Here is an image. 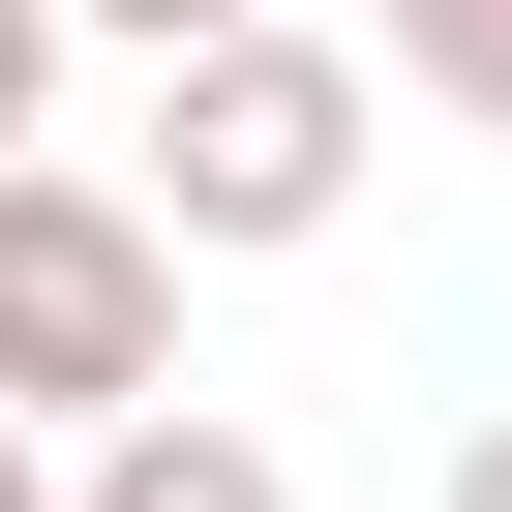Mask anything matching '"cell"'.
Segmentation results:
<instances>
[{
    "label": "cell",
    "mask_w": 512,
    "mask_h": 512,
    "mask_svg": "<svg viewBox=\"0 0 512 512\" xmlns=\"http://www.w3.org/2000/svg\"><path fill=\"white\" fill-rule=\"evenodd\" d=\"M362 151H392V61L272 0V31L151 61V151H121V211L181 241V272H272V241H332V211H362Z\"/></svg>",
    "instance_id": "6da1fadb"
},
{
    "label": "cell",
    "mask_w": 512,
    "mask_h": 512,
    "mask_svg": "<svg viewBox=\"0 0 512 512\" xmlns=\"http://www.w3.org/2000/svg\"><path fill=\"white\" fill-rule=\"evenodd\" d=\"M151 392H181V241H151L91 151H0V422L91 452V422H151Z\"/></svg>",
    "instance_id": "7a4b0ae2"
},
{
    "label": "cell",
    "mask_w": 512,
    "mask_h": 512,
    "mask_svg": "<svg viewBox=\"0 0 512 512\" xmlns=\"http://www.w3.org/2000/svg\"><path fill=\"white\" fill-rule=\"evenodd\" d=\"M61 512H302V452H272V422H211V392H151V422L61 452Z\"/></svg>",
    "instance_id": "3957f363"
},
{
    "label": "cell",
    "mask_w": 512,
    "mask_h": 512,
    "mask_svg": "<svg viewBox=\"0 0 512 512\" xmlns=\"http://www.w3.org/2000/svg\"><path fill=\"white\" fill-rule=\"evenodd\" d=\"M362 61H392L422 121H512V0H362Z\"/></svg>",
    "instance_id": "277c9868"
},
{
    "label": "cell",
    "mask_w": 512,
    "mask_h": 512,
    "mask_svg": "<svg viewBox=\"0 0 512 512\" xmlns=\"http://www.w3.org/2000/svg\"><path fill=\"white\" fill-rule=\"evenodd\" d=\"M61 31H121V61H211V31H272V0H61Z\"/></svg>",
    "instance_id": "5b68a950"
},
{
    "label": "cell",
    "mask_w": 512,
    "mask_h": 512,
    "mask_svg": "<svg viewBox=\"0 0 512 512\" xmlns=\"http://www.w3.org/2000/svg\"><path fill=\"white\" fill-rule=\"evenodd\" d=\"M0 151H61V0H0Z\"/></svg>",
    "instance_id": "8992f818"
},
{
    "label": "cell",
    "mask_w": 512,
    "mask_h": 512,
    "mask_svg": "<svg viewBox=\"0 0 512 512\" xmlns=\"http://www.w3.org/2000/svg\"><path fill=\"white\" fill-rule=\"evenodd\" d=\"M422 512H512V422H482V452H452V482H422Z\"/></svg>",
    "instance_id": "52a82bcc"
},
{
    "label": "cell",
    "mask_w": 512,
    "mask_h": 512,
    "mask_svg": "<svg viewBox=\"0 0 512 512\" xmlns=\"http://www.w3.org/2000/svg\"><path fill=\"white\" fill-rule=\"evenodd\" d=\"M0 512H61V452H31V422H0Z\"/></svg>",
    "instance_id": "ba28073f"
}]
</instances>
